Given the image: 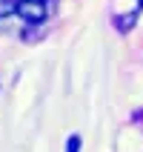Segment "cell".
Listing matches in <instances>:
<instances>
[{"label":"cell","mask_w":143,"mask_h":152,"mask_svg":"<svg viewBox=\"0 0 143 152\" xmlns=\"http://www.w3.org/2000/svg\"><path fill=\"white\" fill-rule=\"evenodd\" d=\"M66 152H80V135H72V138H69Z\"/></svg>","instance_id":"4"},{"label":"cell","mask_w":143,"mask_h":152,"mask_svg":"<svg viewBox=\"0 0 143 152\" xmlns=\"http://www.w3.org/2000/svg\"><path fill=\"white\" fill-rule=\"evenodd\" d=\"M46 0H17V15L26 23H43L46 20Z\"/></svg>","instance_id":"1"},{"label":"cell","mask_w":143,"mask_h":152,"mask_svg":"<svg viewBox=\"0 0 143 152\" xmlns=\"http://www.w3.org/2000/svg\"><path fill=\"white\" fill-rule=\"evenodd\" d=\"M137 3H140V9H143V0H137Z\"/></svg>","instance_id":"5"},{"label":"cell","mask_w":143,"mask_h":152,"mask_svg":"<svg viewBox=\"0 0 143 152\" xmlns=\"http://www.w3.org/2000/svg\"><path fill=\"white\" fill-rule=\"evenodd\" d=\"M17 12V0H0V17H12Z\"/></svg>","instance_id":"2"},{"label":"cell","mask_w":143,"mask_h":152,"mask_svg":"<svg viewBox=\"0 0 143 152\" xmlns=\"http://www.w3.org/2000/svg\"><path fill=\"white\" fill-rule=\"evenodd\" d=\"M115 23L120 26V32H129V29H132V23H135V15H126V17H118V20H115Z\"/></svg>","instance_id":"3"}]
</instances>
